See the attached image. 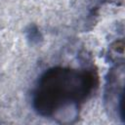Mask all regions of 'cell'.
Masks as SVG:
<instances>
[{
	"label": "cell",
	"mask_w": 125,
	"mask_h": 125,
	"mask_svg": "<svg viewBox=\"0 0 125 125\" xmlns=\"http://www.w3.org/2000/svg\"><path fill=\"white\" fill-rule=\"evenodd\" d=\"M94 85L92 73L56 67L40 79L34 95V107L42 115H52L62 107L86 98Z\"/></svg>",
	"instance_id": "cell-1"
}]
</instances>
